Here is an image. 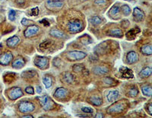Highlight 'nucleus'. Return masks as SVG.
<instances>
[{"mask_svg": "<svg viewBox=\"0 0 152 118\" xmlns=\"http://www.w3.org/2000/svg\"><path fill=\"white\" fill-rule=\"evenodd\" d=\"M67 28L70 33L76 34L82 31L84 25H83V22L81 20L72 19L68 22Z\"/></svg>", "mask_w": 152, "mask_h": 118, "instance_id": "obj_1", "label": "nucleus"}, {"mask_svg": "<svg viewBox=\"0 0 152 118\" xmlns=\"http://www.w3.org/2000/svg\"><path fill=\"white\" fill-rule=\"evenodd\" d=\"M37 99L39 101L40 105H41V107L45 111H50L54 107V101L46 94H44L41 97H37Z\"/></svg>", "mask_w": 152, "mask_h": 118, "instance_id": "obj_2", "label": "nucleus"}, {"mask_svg": "<svg viewBox=\"0 0 152 118\" xmlns=\"http://www.w3.org/2000/svg\"><path fill=\"white\" fill-rule=\"evenodd\" d=\"M46 7L50 11H58L64 6V2L61 0H47L46 2Z\"/></svg>", "mask_w": 152, "mask_h": 118, "instance_id": "obj_3", "label": "nucleus"}, {"mask_svg": "<svg viewBox=\"0 0 152 118\" xmlns=\"http://www.w3.org/2000/svg\"><path fill=\"white\" fill-rule=\"evenodd\" d=\"M86 56H87L86 53L82 52V51H73L67 53L66 58L69 61H78V60H81V59H85Z\"/></svg>", "mask_w": 152, "mask_h": 118, "instance_id": "obj_4", "label": "nucleus"}, {"mask_svg": "<svg viewBox=\"0 0 152 118\" xmlns=\"http://www.w3.org/2000/svg\"><path fill=\"white\" fill-rule=\"evenodd\" d=\"M34 105L30 101H22L18 105V111L23 114H28V113L32 112L34 111Z\"/></svg>", "mask_w": 152, "mask_h": 118, "instance_id": "obj_5", "label": "nucleus"}, {"mask_svg": "<svg viewBox=\"0 0 152 118\" xmlns=\"http://www.w3.org/2000/svg\"><path fill=\"white\" fill-rule=\"evenodd\" d=\"M34 65L40 69H46L49 67V59L47 57L37 56L34 58Z\"/></svg>", "mask_w": 152, "mask_h": 118, "instance_id": "obj_6", "label": "nucleus"}, {"mask_svg": "<svg viewBox=\"0 0 152 118\" xmlns=\"http://www.w3.org/2000/svg\"><path fill=\"white\" fill-rule=\"evenodd\" d=\"M124 109H125V104H123L122 101H118L107 108V113L108 114H119V113H121Z\"/></svg>", "mask_w": 152, "mask_h": 118, "instance_id": "obj_7", "label": "nucleus"}, {"mask_svg": "<svg viewBox=\"0 0 152 118\" xmlns=\"http://www.w3.org/2000/svg\"><path fill=\"white\" fill-rule=\"evenodd\" d=\"M23 95V91L19 87H12L8 91V97L11 100H16Z\"/></svg>", "mask_w": 152, "mask_h": 118, "instance_id": "obj_8", "label": "nucleus"}, {"mask_svg": "<svg viewBox=\"0 0 152 118\" xmlns=\"http://www.w3.org/2000/svg\"><path fill=\"white\" fill-rule=\"evenodd\" d=\"M13 59V55L10 51L2 53L0 54V65L8 66Z\"/></svg>", "mask_w": 152, "mask_h": 118, "instance_id": "obj_9", "label": "nucleus"}, {"mask_svg": "<svg viewBox=\"0 0 152 118\" xmlns=\"http://www.w3.org/2000/svg\"><path fill=\"white\" fill-rule=\"evenodd\" d=\"M40 31V28L35 24H31L30 26H28L26 28V30L24 31V37L28 38V37H31L34 35L37 34L39 33Z\"/></svg>", "mask_w": 152, "mask_h": 118, "instance_id": "obj_10", "label": "nucleus"}, {"mask_svg": "<svg viewBox=\"0 0 152 118\" xmlns=\"http://www.w3.org/2000/svg\"><path fill=\"white\" fill-rule=\"evenodd\" d=\"M133 18L134 20L137 22H142L145 18V14L141 9H139L138 7H135L134 10H133Z\"/></svg>", "mask_w": 152, "mask_h": 118, "instance_id": "obj_11", "label": "nucleus"}, {"mask_svg": "<svg viewBox=\"0 0 152 118\" xmlns=\"http://www.w3.org/2000/svg\"><path fill=\"white\" fill-rule=\"evenodd\" d=\"M120 72L121 74L122 78H124V79H133L134 78V75H133L132 70L128 69L127 67H125V66H122L120 68Z\"/></svg>", "mask_w": 152, "mask_h": 118, "instance_id": "obj_12", "label": "nucleus"}, {"mask_svg": "<svg viewBox=\"0 0 152 118\" xmlns=\"http://www.w3.org/2000/svg\"><path fill=\"white\" fill-rule=\"evenodd\" d=\"M139 56L135 51H130L127 53L126 62L128 64H134L139 61Z\"/></svg>", "mask_w": 152, "mask_h": 118, "instance_id": "obj_13", "label": "nucleus"}, {"mask_svg": "<svg viewBox=\"0 0 152 118\" xmlns=\"http://www.w3.org/2000/svg\"><path fill=\"white\" fill-rule=\"evenodd\" d=\"M68 94H69V92H68L67 89H65V88H58L56 92H55L53 96L56 98H64L65 97L67 96Z\"/></svg>", "mask_w": 152, "mask_h": 118, "instance_id": "obj_14", "label": "nucleus"}, {"mask_svg": "<svg viewBox=\"0 0 152 118\" xmlns=\"http://www.w3.org/2000/svg\"><path fill=\"white\" fill-rule=\"evenodd\" d=\"M120 12V7L119 5H114L111 7V9L109 10V16L113 19H118V16Z\"/></svg>", "mask_w": 152, "mask_h": 118, "instance_id": "obj_15", "label": "nucleus"}, {"mask_svg": "<svg viewBox=\"0 0 152 118\" xmlns=\"http://www.w3.org/2000/svg\"><path fill=\"white\" fill-rule=\"evenodd\" d=\"M20 38L17 36H13V37H9V39H7L6 44L7 46L11 48H13L17 46V44H19Z\"/></svg>", "mask_w": 152, "mask_h": 118, "instance_id": "obj_16", "label": "nucleus"}, {"mask_svg": "<svg viewBox=\"0 0 152 118\" xmlns=\"http://www.w3.org/2000/svg\"><path fill=\"white\" fill-rule=\"evenodd\" d=\"M93 72L98 76H104L109 72V69L106 66H96L93 69Z\"/></svg>", "mask_w": 152, "mask_h": 118, "instance_id": "obj_17", "label": "nucleus"}, {"mask_svg": "<svg viewBox=\"0 0 152 118\" xmlns=\"http://www.w3.org/2000/svg\"><path fill=\"white\" fill-rule=\"evenodd\" d=\"M24 65H25V61H24V58H22V57H17V59L12 62V64H11L12 67L15 69H21V68L24 67Z\"/></svg>", "mask_w": 152, "mask_h": 118, "instance_id": "obj_18", "label": "nucleus"}, {"mask_svg": "<svg viewBox=\"0 0 152 118\" xmlns=\"http://www.w3.org/2000/svg\"><path fill=\"white\" fill-rule=\"evenodd\" d=\"M140 31H141V30H140V28H135L129 30V31L126 33V37H127V39H134V38L136 37V35L140 32Z\"/></svg>", "mask_w": 152, "mask_h": 118, "instance_id": "obj_19", "label": "nucleus"}, {"mask_svg": "<svg viewBox=\"0 0 152 118\" xmlns=\"http://www.w3.org/2000/svg\"><path fill=\"white\" fill-rule=\"evenodd\" d=\"M106 34L108 35V36H112V37H122L123 36V32H122V31L121 29L116 28L109 31L108 32L106 33Z\"/></svg>", "mask_w": 152, "mask_h": 118, "instance_id": "obj_20", "label": "nucleus"}, {"mask_svg": "<svg viewBox=\"0 0 152 118\" xmlns=\"http://www.w3.org/2000/svg\"><path fill=\"white\" fill-rule=\"evenodd\" d=\"M37 75V72L34 69H29V70H26L24 72H22V77L23 79H31L33 77H34L35 76Z\"/></svg>", "mask_w": 152, "mask_h": 118, "instance_id": "obj_21", "label": "nucleus"}, {"mask_svg": "<svg viewBox=\"0 0 152 118\" xmlns=\"http://www.w3.org/2000/svg\"><path fill=\"white\" fill-rule=\"evenodd\" d=\"M151 73L152 69L151 67H149V66H148V67L144 68L143 69L141 70L140 73H139V76L142 79H145V78H148V77L150 76Z\"/></svg>", "mask_w": 152, "mask_h": 118, "instance_id": "obj_22", "label": "nucleus"}, {"mask_svg": "<svg viewBox=\"0 0 152 118\" xmlns=\"http://www.w3.org/2000/svg\"><path fill=\"white\" fill-rule=\"evenodd\" d=\"M119 92L118 91H110L107 94V100L109 102H113L114 101H116L117 98L119 97Z\"/></svg>", "mask_w": 152, "mask_h": 118, "instance_id": "obj_23", "label": "nucleus"}, {"mask_svg": "<svg viewBox=\"0 0 152 118\" xmlns=\"http://www.w3.org/2000/svg\"><path fill=\"white\" fill-rule=\"evenodd\" d=\"M50 34L52 37H56V38H64L65 37V34L63 31H59L58 29H52L50 32Z\"/></svg>", "mask_w": 152, "mask_h": 118, "instance_id": "obj_24", "label": "nucleus"}, {"mask_svg": "<svg viewBox=\"0 0 152 118\" xmlns=\"http://www.w3.org/2000/svg\"><path fill=\"white\" fill-rule=\"evenodd\" d=\"M141 52L145 55L151 56L152 54V47L151 44H145L141 47Z\"/></svg>", "mask_w": 152, "mask_h": 118, "instance_id": "obj_25", "label": "nucleus"}, {"mask_svg": "<svg viewBox=\"0 0 152 118\" xmlns=\"http://www.w3.org/2000/svg\"><path fill=\"white\" fill-rule=\"evenodd\" d=\"M89 101L95 106H100L102 105L103 99L99 96H92L89 98Z\"/></svg>", "mask_w": 152, "mask_h": 118, "instance_id": "obj_26", "label": "nucleus"}, {"mask_svg": "<svg viewBox=\"0 0 152 118\" xmlns=\"http://www.w3.org/2000/svg\"><path fill=\"white\" fill-rule=\"evenodd\" d=\"M43 83L45 85L46 88H50L52 85V77L48 76V75H46L43 77Z\"/></svg>", "mask_w": 152, "mask_h": 118, "instance_id": "obj_27", "label": "nucleus"}, {"mask_svg": "<svg viewBox=\"0 0 152 118\" xmlns=\"http://www.w3.org/2000/svg\"><path fill=\"white\" fill-rule=\"evenodd\" d=\"M141 92L144 95L151 97L152 95V88L151 85H144L141 87Z\"/></svg>", "mask_w": 152, "mask_h": 118, "instance_id": "obj_28", "label": "nucleus"}, {"mask_svg": "<svg viewBox=\"0 0 152 118\" xmlns=\"http://www.w3.org/2000/svg\"><path fill=\"white\" fill-rule=\"evenodd\" d=\"M63 80L66 82V83H72L74 81V76H72L69 72H66L64 76H63Z\"/></svg>", "mask_w": 152, "mask_h": 118, "instance_id": "obj_29", "label": "nucleus"}, {"mask_svg": "<svg viewBox=\"0 0 152 118\" xmlns=\"http://www.w3.org/2000/svg\"><path fill=\"white\" fill-rule=\"evenodd\" d=\"M120 11H122V14L126 16H129L131 13V9L128 5H123L122 6L120 7Z\"/></svg>", "mask_w": 152, "mask_h": 118, "instance_id": "obj_30", "label": "nucleus"}, {"mask_svg": "<svg viewBox=\"0 0 152 118\" xmlns=\"http://www.w3.org/2000/svg\"><path fill=\"white\" fill-rule=\"evenodd\" d=\"M90 22H91V23L93 24V25H98V24H100V23L103 22V20L101 19V18H100L99 16H95L91 18Z\"/></svg>", "mask_w": 152, "mask_h": 118, "instance_id": "obj_31", "label": "nucleus"}, {"mask_svg": "<svg viewBox=\"0 0 152 118\" xmlns=\"http://www.w3.org/2000/svg\"><path fill=\"white\" fill-rule=\"evenodd\" d=\"M52 44V41L50 40H46L45 41L42 42L41 44H40V48L43 49V50H46V49H48L51 46Z\"/></svg>", "mask_w": 152, "mask_h": 118, "instance_id": "obj_32", "label": "nucleus"}, {"mask_svg": "<svg viewBox=\"0 0 152 118\" xmlns=\"http://www.w3.org/2000/svg\"><path fill=\"white\" fill-rule=\"evenodd\" d=\"M72 69L75 72H81L85 69V66L83 64H75L72 66Z\"/></svg>", "mask_w": 152, "mask_h": 118, "instance_id": "obj_33", "label": "nucleus"}, {"mask_svg": "<svg viewBox=\"0 0 152 118\" xmlns=\"http://www.w3.org/2000/svg\"><path fill=\"white\" fill-rule=\"evenodd\" d=\"M139 94V90L137 89L136 88H132L128 91V96L131 98H134V97L137 96V94Z\"/></svg>", "mask_w": 152, "mask_h": 118, "instance_id": "obj_34", "label": "nucleus"}, {"mask_svg": "<svg viewBox=\"0 0 152 118\" xmlns=\"http://www.w3.org/2000/svg\"><path fill=\"white\" fill-rule=\"evenodd\" d=\"M21 23H22V24H23V25H25V26H28V25H31V24H34V22L33 21H31V20H29L28 19V18H24L22 20V22H21Z\"/></svg>", "mask_w": 152, "mask_h": 118, "instance_id": "obj_35", "label": "nucleus"}, {"mask_svg": "<svg viewBox=\"0 0 152 118\" xmlns=\"http://www.w3.org/2000/svg\"><path fill=\"white\" fill-rule=\"evenodd\" d=\"M104 82L106 83V85H111L115 83V81L110 77H105V78H104Z\"/></svg>", "mask_w": 152, "mask_h": 118, "instance_id": "obj_36", "label": "nucleus"}, {"mask_svg": "<svg viewBox=\"0 0 152 118\" xmlns=\"http://www.w3.org/2000/svg\"><path fill=\"white\" fill-rule=\"evenodd\" d=\"M16 18V11L15 10H11L9 13V18L11 21H15Z\"/></svg>", "mask_w": 152, "mask_h": 118, "instance_id": "obj_37", "label": "nucleus"}, {"mask_svg": "<svg viewBox=\"0 0 152 118\" xmlns=\"http://www.w3.org/2000/svg\"><path fill=\"white\" fill-rule=\"evenodd\" d=\"M81 111H82V112L85 113V114H92L93 111V110L92 109V108L88 107H82V108H81Z\"/></svg>", "mask_w": 152, "mask_h": 118, "instance_id": "obj_38", "label": "nucleus"}, {"mask_svg": "<svg viewBox=\"0 0 152 118\" xmlns=\"http://www.w3.org/2000/svg\"><path fill=\"white\" fill-rule=\"evenodd\" d=\"M39 8L38 7H35V8H33L31 9V13H30V16H37L39 15Z\"/></svg>", "mask_w": 152, "mask_h": 118, "instance_id": "obj_39", "label": "nucleus"}, {"mask_svg": "<svg viewBox=\"0 0 152 118\" xmlns=\"http://www.w3.org/2000/svg\"><path fill=\"white\" fill-rule=\"evenodd\" d=\"M25 92L26 93L29 94H34V89L33 88V87H30V86H28L25 88Z\"/></svg>", "mask_w": 152, "mask_h": 118, "instance_id": "obj_40", "label": "nucleus"}, {"mask_svg": "<svg viewBox=\"0 0 152 118\" xmlns=\"http://www.w3.org/2000/svg\"><path fill=\"white\" fill-rule=\"evenodd\" d=\"M60 64H61V60L59 59V58H56V59H54V60H53V65H54L55 66L59 67Z\"/></svg>", "mask_w": 152, "mask_h": 118, "instance_id": "obj_41", "label": "nucleus"}, {"mask_svg": "<svg viewBox=\"0 0 152 118\" xmlns=\"http://www.w3.org/2000/svg\"><path fill=\"white\" fill-rule=\"evenodd\" d=\"M121 25L123 27V28H126L128 27V25H129V22L127 21V20H124V21H122V22H121Z\"/></svg>", "mask_w": 152, "mask_h": 118, "instance_id": "obj_42", "label": "nucleus"}, {"mask_svg": "<svg viewBox=\"0 0 152 118\" xmlns=\"http://www.w3.org/2000/svg\"><path fill=\"white\" fill-rule=\"evenodd\" d=\"M147 111L148 112V114L150 115H152V106H151V103H149L148 105H147Z\"/></svg>", "mask_w": 152, "mask_h": 118, "instance_id": "obj_43", "label": "nucleus"}, {"mask_svg": "<svg viewBox=\"0 0 152 118\" xmlns=\"http://www.w3.org/2000/svg\"><path fill=\"white\" fill-rule=\"evenodd\" d=\"M94 3L96 5H105L106 3V0H94Z\"/></svg>", "mask_w": 152, "mask_h": 118, "instance_id": "obj_44", "label": "nucleus"}, {"mask_svg": "<svg viewBox=\"0 0 152 118\" xmlns=\"http://www.w3.org/2000/svg\"><path fill=\"white\" fill-rule=\"evenodd\" d=\"M40 23H41V24H43L44 25V26H46V27L50 26V22H48L46 18H44V19L42 20V21H40Z\"/></svg>", "mask_w": 152, "mask_h": 118, "instance_id": "obj_45", "label": "nucleus"}, {"mask_svg": "<svg viewBox=\"0 0 152 118\" xmlns=\"http://www.w3.org/2000/svg\"><path fill=\"white\" fill-rule=\"evenodd\" d=\"M25 0H15V2L17 3L18 5H23L25 4Z\"/></svg>", "mask_w": 152, "mask_h": 118, "instance_id": "obj_46", "label": "nucleus"}, {"mask_svg": "<svg viewBox=\"0 0 152 118\" xmlns=\"http://www.w3.org/2000/svg\"><path fill=\"white\" fill-rule=\"evenodd\" d=\"M104 114H102V113H98V114H97V115H96L95 116V117H100V118H103L104 117Z\"/></svg>", "mask_w": 152, "mask_h": 118, "instance_id": "obj_47", "label": "nucleus"}, {"mask_svg": "<svg viewBox=\"0 0 152 118\" xmlns=\"http://www.w3.org/2000/svg\"><path fill=\"white\" fill-rule=\"evenodd\" d=\"M41 92H42V88H41V87H40V86H37V93H41Z\"/></svg>", "mask_w": 152, "mask_h": 118, "instance_id": "obj_48", "label": "nucleus"}, {"mask_svg": "<svg viewBox=\"0 0 152 118\" xmlns=\"http://www.w3.org/2000/svg\"><path fill=\"white\" fill-rule=\"evenodd\" d=\"M77 117H88V116L86 114H78Z\"/></svg>", "mask_w": 152, "mask_h": 118, "instance_id": "obj_49", "label": "nucleus"}, {"mask_svg": "<svg viewBox=\"0 0 152 118\" xmlns=\"http://www.w3.org/2000/svg\"><path fill=\"white\" fill-rule=\"evenodd\" d=\"M22 118H33L34 117L32 115H24V116H22Z\"/></svg>", "mask_w": 152, "mask_h": 118, "instance_id": "obj_50", "label": "nucleus"}, {"mask_svg": "<svg viewBox=\"0 0 152 118\" xmlns=\"http://www.w3.org/2000/svg\"><path fill=\"white\" fill-rule=\"evenodd\" d=\"M3 20H4V18H3V17H2V16H0V23H2V22H3Z\"/></svg>", "mask_w": 152, "mask_h": 118, "instance_id": "obj_51", "label": "nucleus"}, {"mask_svg": "<svg viewBox=\"0 0 152 118\" xmlns=\"http://www.w3.org/2000/svg\"><path fill=\"white\" fill-rule=\"evenodd\" d=\"M34 2H42V0H34Z\"/></svg>", "mask_w": 152, "mask_h": 118, "instance_id": "obj_52", "label": "nucleus"}, {"mask_svg": "<svg viewBox=\"0 0 152 118\" xmlns=\"http://www.w3.org/2000/svg\"><path fill=\"white\" fill-rule=\"evenodd\" d=\"M126 1H131V0H126Z\"/></svg>", "mask_w": 152, "mask_h": 118, "instance_id": "obj_53", "label": "nucleus"}, {"mask_svg": "<svg viewBox=\"0 0 152 118\" xmlns=\"http://www.w3.org/2000/svg\"><path fill=\"white\" fill-rule=\"evenodd\" d=\"M85 1H86V0H85Z\"/></svg>", "mask_w": 152, "mask_h": 118, "instance_id": "obj_54", "label": "nucleus"}]
</instances>
